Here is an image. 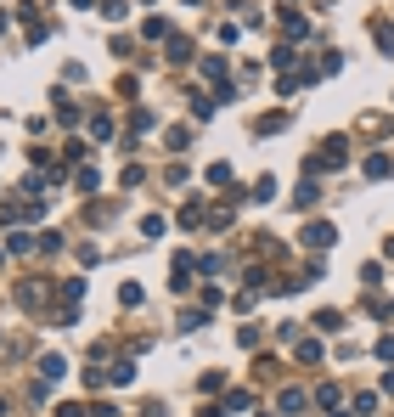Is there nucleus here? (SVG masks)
<instances>
[{
    "instance_id": "obj_11",
    "label": "nucleus",
    "mask_w": 394,
    "mask_h": 417,
    "mask_svg": "<svg viewBox=\"0 0 394 417\" xmlns=\"http://www.w3.org/2000/svg\"><path fill=\"white\" fill-rule=\"evenodd\" d=\"M271 62H276V68H282V73H287V68H293V62H298V51H293V46H276V51H271Z\"/></svg>"
},
{
    "instance_id": "obj_3",
    "label": "nucleus",
    "mask_w": 394,
    "mask_h": 417,
    "mask_svg": "<svg viewBox=\"0 0 394 417\" xmlns=\"http://www.w3.org/2000/svg\"><path fill=\"white\" fill-rule=\"evenodd\" d=\"M366 175H372V181H388V175H394V158H388V152L366 158Z\"/></svg>"
},
{
    "instance_id": "obj_21",
    "label": "nucleus",
    "mask_w": 394,
    "mask_h": 417,
    "mask_svg": "<svg viewBox=\"0 0 394 417\" xmlns=\"http://www.w3.org/2000/svg\"><path fill=\"white\" fill-rule=\"evenodd\" d=\"M57 417H84V406H57Z\"/></svg>"
},
{
    "instance_id": "obj_4",
    "label": "nucleus",
    "mask_w": 394,
    "mask_h": 417,
    "mask_svg": "<svg viewBox=\"0 0 394 417\" xmlns=\"http://www.w3.org/2000/svg\"><path fill=\"white\" fill-rule=\"evenodd\" d=\"M372 39H377V46L394 57V23H383V17H377V23H372Z\"/></svg>"
},
{
    "instance_id": "obj_20",
    "label": "nucleus",
    "mask_w": 394,
    "mask_h": 417,
    "mask_svg": "<svg viewBox=\"0 0 394 417\" xmlns=\"http://www.w3.org/2000/svg\"><path fill=\"white\" fill-rule=\"evenodd\" d=\"M102 17H113V23H118V17H124V0H102Z\"/></svg>"
},
{
    "instance_id": "obj_23",
    "label": "nucleus",
    "mask_w": 394,
    "mask_h": 417,
    "mask_svg": "<svg viewBox=\"0 0 394 417\" xmlns=\"http://www.w3.org/2000/svg\"><path fill=\"white\" fill-rule=\"evenodd\" d=\"M332 417H355V411H332Z\"/></svg>"
},
{
    "instance_id": "obj_10",
    "label": "nucleus",
    "mask_w": 394,
    "mask_h": 417,
    "mask_svg": "<svg viewBox=\"0 0 394 417\" xmlns=\"http://www.w3.org/2000/svg\"><path fill=\"white\" fill-rule=\"evenodd\" d=\"M349 411H355V417H372V411H377V395H372V389L355 395V406H349Z\"/></svg>"
},
{
    "instance_id": "obj_9",
    "label": "nucleus",
    "mask_w": 394,
    "mask_h": 417,
    "mask_svg": "<svg viewBox=\"0 0 394 417\" xmlns=\"http://www.w3.org/2000/svg\"><path fill=\"white\" fill-rule=\"evenodd\" d=\"M91 136H96V141L113 136V118H107V113H91Z\"/></svg>"
},
{
    "instance_id": "obj_6",
    "label": "nucleus",
    "mask_w": 394,
    "mask_h": 417,
    "mask_svg": "<svg viewBox=\"0 0 394 417\" xmlns=\"http://www.w3.org/2000/svg\"><path fill=\"white\" fill-rule=\"evenodd\" d=\"M282 28H287V34H293V39H304V34H310V23H304V17H298V12H282Z\"/></svg>"
},
{
    "instance_id": "obj_2",
    "label": "nucleus",
    "mask_w": 394,
    "mask_h": 417,
    "mask_svg": "<svg viewBox=\"0 0 394 417\" xmlns=\"http://www.w3.org/2000/svg\"><path fill=\"white\" fill-rule=\"evenodd\" d=\"M62 372H68V361H62V355H46V361H39V384H46V389L62 384Z\"/></svg>"
},
{
    "instance_id": "obj_15",
    "label": "nucleus",
    "mask_w": 394,
    "mask_h": 417,
    "mask_svg": "<svg viewBox=\"0 0 394 417\" xmlns=\"http://www.w3.org/2000/svg\"><path fill=\"white\" fill-rule=\"evenodd\" d=\"M316 327H321V332H338V327H343V316H338V310H321V316H316Z\"/></svg>"
},
{
    "instance_id": "obj_14",
    "label": "nucleus",
    "mask_w": 394,
    "mask_h": 417,
    "mask_svg": "<svg viewBox=\"0 0 394 417\" xmlns=\"http://www.w3.org/2000/svg\"><path fill=\"white\" fill-rule=\"evenodd\" d=\"M141 34H152V39H169V23H163V17H147V23H141Z\"/></svg>"
},
{
    "instance_id": "obj_18",
    "label": "nucleus",
    "mask_w": 394,
    "mask_h": 417,
    "mask_svg": "<svg viewBox=\"0 0 394 417\" xmlns=\"http://www.w3.org/2000/svg\"><path fill=\"white\" fill-rule=\"evenodd\" d=\"M361 282L366 287H383V265H361Z\"/></svg>"
},
{
    "instance_id": "obj_1",
    "label": "nucleus",
    "mask_w": 394,
    "mask_h": 417,
    "mask_svg": "<svg viewBox=\"0 0 394 417\" xmlns=\"http://www.w3.org/2000/svg\"><path fill=\"white\" fill-rule=\"evenodd\" d=\"M298 242H304V248H316V254H327V248L338 242V226H327V220H310V226L298 231Z\"/></svg>"
},
{
    "instance_id": "obj_7",
    "label": "nucleus",
    "mask_w": 394,
    "mask_h": 417,
    "mask_svg": "<svg viewBox=\"0 0 394 417\" xmlns=\"http://www.w3.org/2000/svg\"><path fill=\"white\" fill-rule=\"evenodd\" d=\"M316 197H321V186H316V181H304V186H298V192H293V203H298V208H310V203H316Z\"/></svg>"
},
{
    "instance_id": "obj_17",
    "label": "nucleus",
    "mask_w": 394,
    "mask_h": 417,
    "mask_svg": "<svg viewBox=\"0 0 394 417\" xmlns=\"http://www.w3.org/2000/svg\"><path fill=\"white\" fill-rule=\"evenodd\" d=\"M208 186H231V163H214V170H208Z\"/></svg>"
},
{
    "instance_id": "obj_16",
    "label": "nucleus",
    "mask_w": 394,
    "mask_h": 417,
    "mask_svg": "<svg viewBox=\"0 0 394 417\" xmlns=\"http://www.w3.org/2000/svg\"><path fill=\"white\" fill-rule=\"evenodd\" d=\"M282 411H304V389H282Z\"/></svg>"
},
{
    "instance_id": "obj_25",
    "label": "nucleus",
    "mask_w": 394,
    "mask_h": 417,
    "mask_svg": "<svg viewBox=\"0 0 394 417\" xmlns=\"http://www.w3.org/2000/svg\"><path fill=\"white\" fill-rule=\"evenodd\" d=\"M0 411H6V406H0Z\"/></svg>"
},
{
    "instance_id": "obj_12",
    "label": "nucleus",
    "mask_w": 394,
    "mask_h": 417,
    "mask_svg": "<svg viewBox=\"0 0 394 417\" xmlns=\"http://www.w3.org/2000/svg\"><path fill=\"white\" fill-rule=\"evenodd\" d=\"M102 186V170H91V163H84V170H79V192H96Z\"/></svg>"
},
{
    "instance_id": "obj_8",
    "label": "nucleus",
    "mask_w": 394,
    "mask_h": 417,
    "mask_svg": "<svg viewBox=\"0 0 394 417\" xmlns=\"http://www.w3.org/2000/svg\"><path fill=\"white\" fill-rule=\"evenodd\" d=\"M298 361L316 366V361H321V339H304V344H298Z\"/></svg>"
},
{
    "instance_id": "obj_5",
    "label": "nucleus",
    "mask_w": 394,
    "mask_h": 417,
    "mask_svg": "<svg viewBox=\"0 0 394 417\" xmlns=\"http://www.w3.org/2000/svg\"><path fill=\"white\" fill-rule=\"evenodd\" d=\"M129 378H136V361H113L107 366V384H129Z\"/></svg>"
},
{
    "instance_id": "obj_24",
    "label": "nucleus",
    "mask_w": 394,
    "mask_h": 417,
    "mask_svg": "<svg viewBox=\"0 0 394 417\" xmlns=\"http://www.w3.org/2000/svg\"><path fill=\"white\" fill-rule=\"evenodd\" d=\"M73 6H91V0H73Z\"/></svg>"
},
{
    "instance_id": "obj_19",
    "label": "nucleus",
    "mask_w": 394,
    "mask_h": 417,
    "mask_svg": "<svg viewBox=\"0 0 394 417\" xmlns=\"http://www.w3.org/2000/svg\"><path fill=\"white\" fill-rule=\"evenodd\" d=\"M226 411H248V389H231L226 395Z\"/></svg>"
},
{
    "instance_id": "obj_13",
    "label": "nucleus",
    "mask_w": 394,
    "mask_h": 417,
    "mask_svg": "<svg viewBox=\"0 0 394 417\" xmlns=\"http://www.w3.org/2000/svg\"><path fill=\"white\" fill-rule=\"evenodd\" d=\"M253 197H259V203H271V197H276V175H259V186H253Z\"/></svg>"
},
{
    "instance_id": "obj_22",
    "label": "nucleus",
    "mask_w": 394,
    "mask_h": 417,
    "mask_svg": "<svg viewBox=\"0 0 394 417\" xmlns=\"http://www.w3.org/2000/svg\"><path fill=\"white\" fill-rule=\"evenodd\" d=\"M383 254H388V260H394V237H388V242H383Z\"/></svg>"
}]
</instances>
